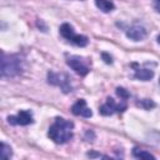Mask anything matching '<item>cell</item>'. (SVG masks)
<instances>
[{
  "label": "cell",
  "mask_w": 160,
  "mask_h": 160,
  "mask_svg": "<svg viewBox=\"0 0 160 160\" xmlns=\"http://www.w3.org/2000/svg\"><path fill=\"white\" fill-rule=\"evenodd\" d=\"M74 124L62 118H56L54 124L49 129V138L56 144H65L72 138Z\"/></svg>",
  "instance_id": "6da1fadb"
},
{
  "label": "cell",
  "mask_w": 160,
  "mask_h": 160,
  "mask_svg": "<svg viewBox=\"0 0 160 160\" xmlns=\"http://www.w3.org/2000/svg\"><path fill=\"white\" fill-rule=\"evenodd\" d=\"M24 70L22 60L18 55H1V76L15 78Z\"/></svg>",
  "instance_id": "7a4b0ae2"
},
{
  "label": "cell",
  "mask_w": 160,
  "mask_h": 160,
  "mask_svg": "<svg viewBox=\"0 0 160 160\" xmlns=\"http://www.w3.org/2000/svg\"><path fill=\"white\" fill-rule=\"evenodd\" d=\"M60 34L62 38H65L66 40L71 41L72 44H75L76 46H86L88 45V38L85 35H80V34H75L74 31V28L68 24V22H64L61 26H60Z\"/></svg>",
  "instance_id": "3957f363"
},
{
  "label": "cell",
  "mask_w": 160,
  "mask_h": 160,
  "mask_svg": "<svg viewBox=\"0 0 160 160\" xmlns=\"http://www.w3.org/2000/svg\"><path fill=\"white\" fill-rule=\"evenodd\" d=\"M48 81L51 85L59 86L64 92H70L72 90L71 88V82H70V76L64 74V72H54V71H49L48 72Z\"/></svg>",
  "instance_id": "277c9868"
},
{
  "label": "cell",
  "mask_w": 160,
  "mask_h": 160,
  "mask_svg": "<svg viewBox=\"0 0 160 160\" xmlns=\"http://www.w3.org/2000/svg\"><path fill=\"white\" fill-rule=\"evenodd\" d=\"M125 109H126V104L125 102L116 104L112 98H108L106 102L100 106L99 112L101 115H104V116H109V115H112L114 112H122Z\"/></svg>",
  "instance_id": "5b68a950"
},
{
  "label": "cell",
  "mask_w": 160,
  "mask_h": 160,
  "mask_svg": "<svg viewBox=\"0 0 160 160\" xmlns=\"http://www.w3.org/2000/svg\"><path fill=\"white\" fill-rule=\"evenodd\" d=\"M66 64L79 75L81 76H85L88 72H89V66L85 64V61L80 58V56H69L68 60H66Z\"/></svg>",
  "instance_id": "8992f818"
},
{
  "label": "cell",
  "mask_w": 160,
  "mask_h": 160,
  "mask_svg": "<svg viewBox=\"0 0 160 160\" xmlns=\"http://www.w3.org/2000/svg\"><path fill=\"white\" fill-rule=\"evenodd\" d=\"M8 121L11 125H29L34 120H32V115H31L30 111L21 110V111H19V114L16 116H9Z\"/></svg>",
  "instance_id": "52a82bcc"
},
{
  "label": "cell",
  "mask_w": 160,
  "mask_h": 160,
  "mask_svg": "<svg viewBox=\"0 0 160 160\" xmlns=\"http://www.w3.org/2000/svg\"><path fill=\"white\" fill-rule=\"evenodd\" d=\"M71 112L74 115H78V116H84V118H90L92 115L91 110L86 106V101L84 99H80L78 100L72 106H71Z\"/></svg>",
  "instance_id": "ba28073f"
},
{
  "label": "cell",
  "mask_w": 160,
  "mask_h": 160,
  "mask_svg": "<svg viewBox=\"0 0 160 160\" xmlns=\"http://www.w3.org/2000/svg\"><path fill=\"white\" fill-rule=\"evenodd\" d=\"M126 36L134 41H141L146 38V30L144 26L140 25H134L130 29L126 30Z\"/></svg>",
  "instance_id": "9c48e42d"
},
{
  "label": "cell",
  "mask_w": 160,
  "mask_h": 160,
  "mask_svg": "<svg viewBox=\"0 0 160 160\" xmlns=\"http://www.w3.org/2000/svg\"><path fill=\"white\" fill-rule=\"evenodd\" d=\"M154 76V71L151 69H138L134 78L141 81H149L150 79H152Z\"/></svg>",
  "instance_id": "30bf717a"
},
{
  "label": "cell",
  "mask_w": 160,
  "mask_h": 160,
  "mask_svg": "<svg viewBox=\"0 0 160 160\" xmlns=\"http://www.w3.org/2000/svg\"><path fill=\"white\" fill-rule=\"evenodd\" d=\"M95 5L102 11V12H110L115 9V5L110 0H95Z\"/></svg>",
  "instance_id": "8fae6325"
},
{
  "label": "cell",
  "mask_w": 160,
  "mask_h": 160,
  "mask_svg": "<svg viewBox=\"0 0 160 160\" xmlns=\"http://www.w3.org/2000/svg\"><path fill=\"white\" fill-rule=\"evenodd\" d=\"M132 156L136 158V159H152V160L155 159V156L152 154H150V152H148L145 150H141L139 148H134L132 149Z\"/></svg>",
  "instance_id": "7c38bea8"
},
{
  "label": "cell",
  "mask_w": 160,
  "mask_h": 160,
  "mask_svg": "<svg viewBox=\"0 0 160 160\" xmlns=\"http://www.w3.org/2000/svg\"><path fill=\"white\" fill-rule=\"evenodd\" d=\"M138 106H140L145 110H150V109H154L156 106V104L151 99H142V100L138 101Z\"/></svg>",
  "instance_id": "4fadbf2b"
},
{
  "label": "cell",
  "mask_w": 160,
  "mask_h": 160,
  "mask_svg": "<svg viewBox=\"0 0 160 160\" xmlns=\"http://www.w3.org/2000/svg\"><path fill=\"white\" fill-rule=\"evenodd\" d=\"M12 155V150L11 148L5 144V142H1V158L2 159H10Z\"/></svg>",
  "instance_id": "5bb4252c"
},
{
  "label": "cell",
  "mask_w": 160,
  "mask_h": 160,
  "mask_svg": "<svg viewBox=\"0 0 160 160\" xmlns=\"http://www.w3.org/2000/svg\"><path fill=\"white\" fill-rule=\"evenodd\" d=\"M116 95H118L120 99H122L124 101H125L126 99H129V98H130L129 91H128V90H125L124 88H116Z\"/></svg>",
  "instance_id": "9a60e30c"
},
{
  "label": "cell",
  "mask_w": 160,
  "mask_h": 160,
  "mask_svg": "<svg viewBox=\"0 0 160 160\" xmlns=\"http://www.w3.org/2000/svg\"><path fill=\"white\" fill-rule=\"evenodd\" d=\"M101 56H102V59H104V61H105L106 64H111V62H112V59H111V56H110L109 54L102 52V54H101Z\"/></svg>",
  "instance_id": "2e32d148"
},
{
  "label": "cell",
  "mask_w": 160,
  "mask_h": 160,
  "mask_svg": "<svg viewBox=\"0 0 160 160\" xmlns=\"http://www.w3.org/2000/svg\"><path fill=\"white\" fill-rule=\"evenodd\" d=\"M86 155H88L89 158H106V156L100 155V154H98V152H88Z\"/></svg>",
  "instance_id": "e0dca14e"
},
{
  "label": "cell",
  "mask_w": 160,
  "mask_h": 160,
  "mask_svg": "<svg viewBox=\"0 0 160 160\" xmlns=\"http://www.w3.org/2000/svg\"><path fill=\"white\" fill-rule=\"evenodd\" d=\"M85 136H86V139H88V140H90V136H91V141H94L92 139H95V134H94L92 131H90V130H89V131H86V135H85Z\"/></svg>",
  "instance_id": "ac0fdd59"
},
{
  "label": "cell",
  "mask_w": 160,
  "mask_h": 160,
  "mask_svg": "<svg viewBox=\"0 0 160 160\" xmlns=\"http://www.w3.org/2000/svg\"><path fill=\"white\" fill-rule=\"evenodd\" d=\"M154 1H155V9H156V11L160 12V0H154Z\"/></svg>",
  "instance_id": "d6986e66"
},
{
  "label": "cell",
  "mask_w": 160,
  "mask_h": 160,
  "mask_svg": "<svg viewBox=\"0 0 160 160\" xmlns=\"http://www.w3.org/2000/svg\"><path fill=\"white\" fill-rule=\"evenodd\" d=\"M158 42L160 44V35H158Z\"/></svg>",
  "instance_id": "ffe728a7"
},
{
  "label": "cell",
  "mask_w": 160,
  "mask_h": 160,
  "mask_svg": "<svg viewBox=\"0 0 160 160\" xmlns=\"http://www.w3.org/2000/svg\"><path fill=\"white\" fill-rule=\"evenodd\" d=\"M159 84H160V80H159Z\"/></svg>",
  "instance_id": "44dd1931"
}]
</instances>
